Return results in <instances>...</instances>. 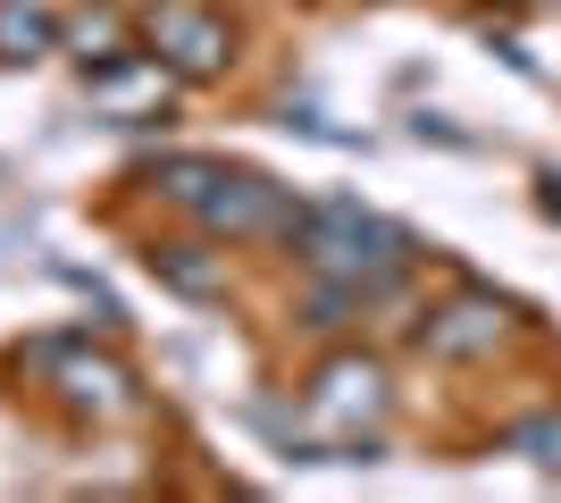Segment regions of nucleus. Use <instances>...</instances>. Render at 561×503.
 <instances>
[{
	"mask_svg": "<svg viewBox=\"0 0 561 503\" xmlns=\"http://www.w3.org/2000/svg\"><path fill=\"white\" fill-rule=\"evenodd\" d=\"M294 261L310 268V277H335V286H360L377 302V294L394 286L402 268H411V236L402 227H386V218L352 210V202H319V210H294Z\"/></svg>",
	"mask_w": 561,
	"mask_h": 503,
	"instance_id": "1",
	"label": "nucleus"
},
{
	"mask_svg": "<svg viewBox=\"0 0 561 503\" xmlns=\"http://www.w3.org/2000/svg\"><path fill=\"white\" fill-rule=\"evenodd\" d=\"M185 210H193V227H202V236H218V243L294 236V202H285V185H268V176H252V168H210Z\"/></svg>",
	"mask_w": 561,
	"mask_h": 503,
	"instance_id": "2",
	"label": "nucleus"
},
{
	"mask_svg": "<svg viewBox=\"0 0 561 503\" xmlns=\"http://www.w3.org/2000/svg\"><path fill=\"white\" fill-rule=\"evenodd\" d=\"M386 403H394V386H386V369H377L369 353H335L319 378H310V420L328 436H344V454L369 461L377 454V420H386Z\"/></svg>",
	"mask_w": 561,
	"mask_h": 503,
	"instance_id": "3",
	"label": "nucleus"
},
{
	"mask_svg": "<svg viewBox=\"0 0 561 503\" xmlns=\"http://www.w3.org/2000/svg\"><path fill=\"white\" fill-rule=\"evenodd\" d=\"M142 34H151V50H160L185 84H210V76L234 68V25L218 18V9H202V0H160Z\"/></svg>",
	"mask_w": 561,
	"mask_h": 503,
	"instance_id": "4",
	"label": "nucleus"
},
{
	"mask_svg": "<svg viewBox=\"0 0 561 503\" xmlns=\"http://www.w3.org/2000/svg\"><path fill=\"white\" fill-rule=\"evenodd\" d=\"M34 361L50 369V395H59L76 420H117V411H135V378H126V361L93 353V344H43Z\"/></svg>",
	"mask_w": 561,
	"mask_h": 503,
	"instance_id": "5",
	"label": "nucleus"
},
{
	"mask_svg": "<svg viewBox=\"0 0 561 503\" xmlns=\"http://www.w3.org/2000/svg\"><path fill=\"white\" fill-rule=\"evenodd\" d=\"M168 93H176V68H168L160 50H126L110 68H93V110H110V118H126V126L168 118Z\"/></svg>",
	"mask_w": 561,
	"mask_h": 503,
	"instance_id": "6",
	"label": "nucleus"
},
{
	"mask_svg": "<svg viewBox=\"0 0 561 503\" xmlns=\"http://www.w3.org/2000/svg\"><path fill=\"white\" fill-rule=\"evenodd\" d=\"M503 335H512V302H494V294H453L445 311H427L420 344L436 361H486Z\"/></svg>",
	"mask_w": 561,
	"mask_h": 503,
	"instance_id": "7",
	"label": "nucleus"
},
{
	"mask_svg": "<svg viewBox=\"0 0 561 503\" xmlns=\"http://www.w3.org/2000/svg\"><path fill=\"white\" fill-rule=\"evenodd\" d=\"M151 277L176 286L185 302H218L227 294V252H218V236L210 243H151Z\"/></svg>",
	"mask_w": 561,
	"mask_h": 503,
	"instance_id": "8",
	"label": "nucleus"
},
{
	"mask_svg": "<svg viewBox=\"0 0 561 503\" xmlns=\"http://www.w3.org/2000/svg\"><path fill=\"white\" fill-rule=\"evenodd\" d=\"M59 43H68L84 68H110V59H126V50H135V34H126V18H117V9H76V18L59 25Z\"/></svg>",
	"mask_w": 561,
	"mask_h": 503,
	"instance_id": "9",
	"label": "nucleus"
},
{
	"mask_svg": "<svg viewBox=\"0 0 561 503\" xmlns=\"http://www.w3.org/2000/svg\"><path fill=\"white\" fill-rule=\"evenodd\" d=\"M43 50H59L50 9H43V0H0V59L25 68V59H43Z\"/></svg>",
	"mask_w": 561,
	"mask_h": 503,
	"instance_id": "10",
	"label": "nucleus"
},
{
	"mask_svg": "<svg viewBox=\"0 0 561 503\" xmlns=\"http://www.w3.org/2000/svg\"><path fill=\"white\" fill-rule=\"evenodd\" d=\"M519 445H528V461H537V470H553V479H561V420H537V428H519Z\"/></svg>",
	"mask_w": 561,
	"mask_h": 503,
	"instance_id": "11",
	"label": "nucleus"
}]
</instances>
